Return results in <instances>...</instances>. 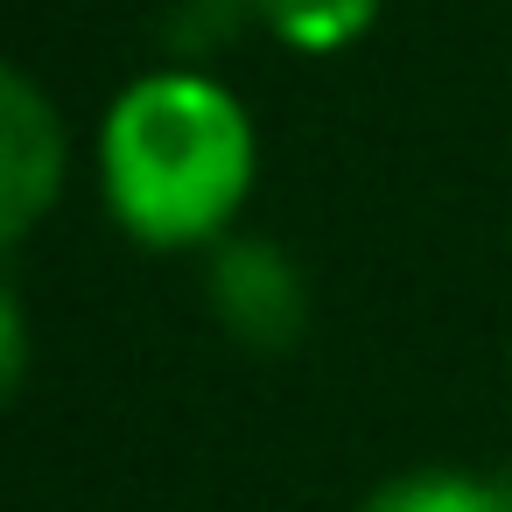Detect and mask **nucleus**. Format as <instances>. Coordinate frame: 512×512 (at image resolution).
I'll use <instances>...</instances> for the list:
<instances>
[{
  "instance_id": "1",
  "label": "nucleus",
  "mask_w": 512,
  "mask_h": 512,
  "mask_svg": "<svg viewBox=\"0 0 512 512\" xmlns=\"http://www.w3.org/2000/svg\"><path fill=\"white\" fill-rule=\"evenodd\" d=\"M113 218L148 246L211 239L253 183V127L239 99L197 71L134 78L99 127Z\"/></svg>"
},
{
  "instance_id": "2",
  "label": "nucleus",
  "mask_w": 512,
  "mask_h": 512,
  "mask_svg": "<svg viewBox=\"0 0 512 512\" xmlns=\"http://www.w3.org/2000/svg\"><path fill=\"white\" fill-rule=\"evenodd\" d=\"M64 183V127L29 71L0 78V239H22Z\"/></svg>"
},
{
  "instance_id": "3",
  "label": "nucleus",
  "mask_w": 512,
  "mask_h": 512,
  "mask_svg": "<svg viewBox=\"0 0 512 512\" xmlns=\"http://www.w3.org/2000/svg\"><path fill=\"white\" fill-rule=\"evenodd\" d=\"M211 302H218L225 330L260 344V351H288L302 337V323H309L302 274L267 239H225L211 253Z\"/></svg>"
},
{
  "instance_id": "4",
  "label": "nucleus",
  "mask_w": 512,
  "mask_h": 512,
  "mask_svg": "<svg viewBox=\"0 0 512 512\" xmlns=\"http://www.w3.org/2000/svg\"><path fill=\"white\" fill-rule=\"evenodd\" d=\"M358 512H512V484H491L477 470H400L386 477Z\"/></svg>"
},
{
  "instance_id": "5",
  "label": "nucleus",
  "mask_w": 512,
  "mask_h": 512,
  "mask_svg": "<svg viewBox=\"0 0 512 512\" xmlns=\"http://www.w3.org/2000/svg\"><path fill=\"white\" fill-rule=\"evenodd\" d=\"M253 8L267 15V29H274L281 43H295V50H309V57L358 43V36L379 22V0H253Z\"/></svg>"
},
{
  "instance_id": "6",
  "label": "nucleus",
  "mask_w": 512,
  "mask_h": 512,
  "mask_svg": "<svg viewBox=\"0 0 512 512\" xmlns=\"http://www.w3.org/2000/svg\"><path fill=\"white\" fill-rule=\"evenodd\" d=\"M0 344H8L0 386H8V393H22V379H29V323H22V288H15V281L0 288Z\"/></svg>"
}]
</instances>
